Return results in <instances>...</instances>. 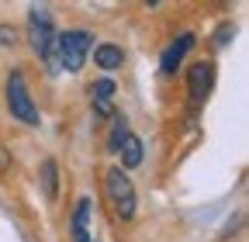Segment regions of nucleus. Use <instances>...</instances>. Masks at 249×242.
<instances>
[{
	"instance_id": "obj_1",
	"label": "nucleus",
	"mask_w": 249,
	"mask_h": 242,
	"mask_svg": "<svg viewBox=\"0 0 249 242\" xmlns=\"http://www.w3.org/2000/svg\"><path fill=\"white\" fill-rule=\"evenodd\" d=\"M104 194L111 201V211H114V218L118 222H132L135 218V187H132V180L128 173H124L121 166H111L104 173Z\"/></svg>"
},
{
	"instance_id": "obj_2",
	"label": "nucleus",
	"mask_w": 249,
	"mask_h": 242,
	"mask_svg": "<svg viewBox=\"0 0 249 242\" xmlns=\"http://www.w3.org/2000/svg\"><path fill=\"white\" fill-rule=\"evenodd\" d=\"M93 49V35L90 32H66L55 35V55L66 73H80L87 63V52Z\"/></svg>"
},
{
	"instance_id": "obj_3",
	"label": "nucleus",
	"mask_w": 249,
	"mask_h": 242,
	"mask_svg": "<svg viewBox=\"0 0 249 242\" xmlns=\"http://www.w3.org/2000/svg\"><path fill=\"white\" fill-rule=\"evenodd\" d=\"M7 111L18 121H24V125H38V121H42L35 101H31V94H28V83H24V73L21 69H14L7 76Z\"/></svg>"
},
{
	"instance_id": "obj_4",
	"label": "nucleus",
	"mask_w": 249,
	"mask_h": 242,
	"mask_svg": "<svg viewBox=\"0 0 249 242\" xmlns=\"http://www.w3.org/2000/svg\"><path fill=\"white\" fill-rule=\"evenodd\" d=\"M31 49L38 59H55V28L45 7H31Z\"/></svg>"
},
{
	"instance_id": "obj_5",
	"label": "nucleus",
	"mask_w": 249,
	"mask_h": 242,
	"mask_svg": "<svg viewBox=\"0 0 249 242\" xmlns=\"http://www.w3.org/2000/svg\"><path fill=\"white\" fill-rule=\"evenodd\" d=\"M214 86V66L211 63H194L191 66V76H187V94H191V104L201 107Z\"/></svg>"
},
{
	"instance_id": "obj_6",
	"label": "nucleus",
	"mask_w": 249,
	"mask_h": 242,
	"mask_svg": "<svg viewBox=\"0 0 249 242\" xmlns=\"http://www.w3.org/2000/svg\"><path fill=\"white\" fill-rule=\"evenodd\" d=\"M194 42H197V38H194L191 32H183L180 38H173V42H170V45L163 49V59H160V69H163V76H173V73L180 69L183 55L194 49Z\"/></svg>"
},
{
	"instance_id": "obj_7",
	"label": "nucleus",
	"mask_w": 249,
	"mask_h": 242,
	"mask_svg": "<svg viewBox=\"0 0 249 242\" xmlns=\"http://www.w3.org/2000/svg\"><path fill=\"white\" fill-rule=\"evenodd\" d=\"M93 63H97L101 69H118V66L124 63V52H121L114 42H104V45L93 49Z\"/></svg>"
},
{
	"instance_id": "obj_8",
	"label": "nucleus",
	"mask_w": 249,
	"mask_h": 242,
	"mask_svg": "<svg viewBox=\"0 0 249 242\" xmlns=\"http://www.w3.org/2000/svg\"><path fill=\"white\" fill-rule=\"evenodd\" d=\"M38 176H42V190H45V197L55 201V194H59V163H55V159H45L42 170H38Z\"/></svg>"
},
{
	"instance_id": "obj_9",
	"label": "nucleus",
	"mask_w": 249,
	"mask_h": 242,
	"mask_svg": "<svg viewBox=\"0 0 249 242\" xmlns=\"http://www.w3.org/2000/svg\"><path fill=\"white\" fill-rule=\"evenodd\" d=\"M142 163V142L128 132V135H124V142H121V166L124 170H135Z\"/></svg>"
},
{
	"instance_id": "obj_10",
	"label": "nucleus",
	"mask_w": 249,
	"mask_h": 242,
	"mask_svg": "<svg viewBox=\"0 0 249 242\" xmlns=\"http://www.w3.org/2000/svg\"><path fill=\"white\" fill-rule=\"evenodd\" d=\"M124 135H128V121H124L121 114H114V128H111V149H121Z\"/></svg>"
},
{
	"instance_id": "obj_11",
	"label": "nucleus",
	"mask_w": 249,
	"mask_h": 242,
	"mask_svg": "<svg viewBox=\"0 0 249 242\" xmlns=\"http://www.w3.org/2000/svg\"><path fill=\"white\" fill-rule=\"evenodd\" d=\"M111 94H114V80H97L93 83V101H111Z\"/></svg>"
},
{
	"instance_id": "obj_12",
	"label": "nucleus",
	"mask_w": 249,
	"mask_h": 242,
	"mask_svg": "<svg viewBox=\"0 0 249 242\" xmlns=\"http://www.w3.org/2000/svg\"><path fill=\"white\" fill-rule=\"evenodd\" d=\"M229 38H235V28L232 24H222V28H218V35H214V45H225Z\"/></svg>"
},
{
	"instance_id": "obj_13",
	"label": "nucleus",
	"mask_w": 249,
	"mask_h": 242,
	"mask_svg": "<svg viewBox=\"0 0 249 242\" xmlns=\"http://www.w3.org/2000/svg\"><path fill=\"white\" fill-rule=\"evenodd\" d=\"M0 45H14V28H4V24H0Z\"/></svg>"
}]
</instances>
